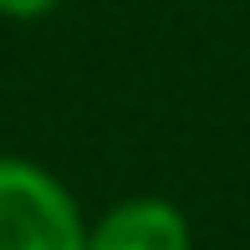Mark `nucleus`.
<instances>
[{
	"instance_id": "f257e3e1",
	"label": "nucleus",
	"mask_w": 250,
	"mask_h": 250,
	"mask_svg": "<svg viewBox=\"0 0 250 250\" xmlns=\"http://www.w3.org/2000/svg\"><path fill=\"white\" fill-rule=\"evenodd\" d=\"M0 250H87V209L26 153H0Z\"/></svg>"
},
{
	"instance_id": "f03ea898",
	"label": "nucleus",
	"mask_w": 250,
	"mask_h": 250,
	"mask_svg": "<svg viewBox=\"0 0 250 250\" xmlns=\"http://www.w3.org/2000/svg\"><path fill=\"white\" fill-rule=\"evenodd\" d=\"M87 250H194V225L164 194H128L87 220Z\"/></svg>"
},
{
	"instance_id": "7ed1b4c3",
	"label": "nucleus",
	"mask_w": 250,
	"mask_h": 250,
	"mask_svg": "<svg viewBox=\"0 0 250 250\" xmlns=\"http://www.w3.org/2000/svg\"><path fill=\"white\" fill-rule=\"evenodd\" d=\"M66 0H0V21H16V26H31V21L56 16Z\"/></svg>"
}]
</instances>
